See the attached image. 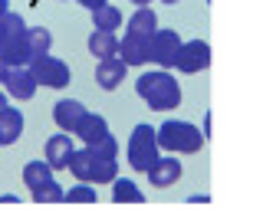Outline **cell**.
Listing matches in <instances>:
<instances>
[{"label":"cell","mask_w":263,"mask_h":210,"mask_svg":"<svg viewBox=\"0 0 263 210\" xmlns=\"http://www.w3.org/2000/svg\"><path fill=\"white\" fill-rule=\"evenodd\" d=\"M53 174H56V171L46 164V158H40V161H27V167H23V184H27L30 191H36V187H43V184L56 181Z\"/></svg>","instance_id":"2e32d148"},{"label":"cell","mask_w":263,"mask_h":210,"mask_svg":"<svg viewBox=\"0 0 263 210\" xmlns=\"http://www.w3.org/2000/svg\"><path fill=\"white\" fill-rule=\"evenodd\" d=\"M161 4H168V7H175V4H178V0H161Z\"/></svg>","instance_id":"836d02e7"},{"label":"cell","mask_w":263,"mask_h":210,"mask_svg":"<svg viewBox=\"0 0 263 210\" xmlns=\"http://www.w3.org/2000/svg\"><path fill=\"white\" fill-rule=\"evenodd\" d=\"M16 200H20L16 194H0V204H16Z\"/></svg>","instance_id":"f1b7e54d"},{"label":"cell","mask_w":263,"mask_h":210,"mask_svg":"<svg viewBox=\"0 0 263 210\" xmlns=\"http://www.w3.org/2000/svg\"><path fill=\"white\" fill-rule=\"evenodd\" d=\"M27 46H30L33 56L49 53V50H53V36H49L46 27H27Z\"/></svg>","instance_id":"44dd1931"},{"label":"cell","mask_w":263,"mask_h":210,"mask_svg":"<svg viewBox=\"0 0 263 210\" xmlns=\"http://www.w3.org/2000/svg\"><path fill=\"white\" fill-rule=\"evenodd\" d=\"M72 132L79 135L82 144H92L96 138H102V135L109 132V122H105V115H99V112H89V109H86V115L79 118V125L72 128Z\"/></svg>","instance_id":"4fadbf2b"},{"label":"cell","mask_w":263,"mask_h":210,"mask_svg":"<svg viewBox=\"0 0 263 210\" xmlns=\"http://www.w3.org/2000/svg\"><path fill=\"white\" fill-rule=\"evenodd\" d=\"M72 151H76V144H72V135L69 132H56L46 138V148H43V158L46 164L53 167V171H63L66 164H69Z\"/></svg>","instance_id":"9c48e42d"},{"label":"cell","mask_w":263,"mask_h":210,"mask_svg":"<svg viewBox=\"0 0 263 210\" xmlns=\"http://www.w3.org/2000/svg\"><path fill=\"white\" fill-rule=\"evenodd\" d=\"M63 200H69V204H96L99 194H96V187H92V181H76V187L66 191Z\"/></svg>","instance_id":"603a6c76"},{"label":"cell","mask_w":263,"mask_h":210,"mask_svg":"<svg viewBox=\"0 0 263 210\" xmlns=\"http://www.w3.org/2000/svg\"><path fill=\"white\" fill-rule=\"evenodd\" d=\"M82 115H86V105H82L79 99H60L53 105V122H56L60 132H72Z\"/></svg>","instance_id":"7c38bea8"},{"label":"cell","mask_w":263,"mask_h":210,"mask_svg":"<svg viewBox=\"0 0 263 210\" xmlns=\"http://www.w3.org/2000/svg\"><path fill=\"white\" fill-rule=\"evenodd\" d=\"M178 50H181V36H178L171 27H158V30L152 33V62H155V66L175 69Z\"/></svg>","instance_id":"8992f818"},{"label":"cell","mask_w":263,"mask_h":210,"mask_svg":"<svg viewBox=\"0 0 263 210\" xmlns=\"http://www.w3.org/2000/svg\"><path fill=\"white\" fill-rule=\"evenodd\" d=\"M128 164H132V171H148V167L155 164V161L161 158V148H158V135H155V125H135L132 128V138H128Z\"/></svg>","instance_id":"3957f363"},{"label":"cell","mask_w":263,"mask_h":210,"mask_svg":"<svg viewBox=\"0 0 263 210\" xmlns=\"http://www.w3.org/2000/svg\"><path fill=\"white\" fill-rule=\"evenodd\" d=\"M128 66L122 62V56H109V59H99L96 66V82L105 89V92H112V89L122 86V79H125Z\"/></svg>","instance_id":"30bf717a"},{"label":"cell","mask_w":263,"mask_h":210,"mask_svg":"<svg viewBox=\"0 0 263 210\" xmlns=\"http://www.w3.org/2000/svg\"><path fill=\"white\" fill-rule=\"evenodd\" d=\"M92 164H96L92 151H89V148H79V151H72V158H69V164H66V171L76 177V181H92Z\"/></svg>","instance_id":"d6986e66"},{"label":"cell","mask_w":263,"mask_h":210,"mask_svg":"<svg viewBox=\"0 0 263 210\" xmlns=\"http://www.w3.org/2000/svg\"><path fill=\"white\" fill-rule=\"evenodd\" d=\"M92 13V27L96 30H119L122 23H125V17H122V10L115 4H102V7H96V10H89Z\"/></svg>","instance_id":"ac0fdd59"},{"label":"cell","mask_w":263,"mask_h":210,"mask_svg":"<svg viewBox=\"0 0 263 210\" xmlns=\"http://www.w3.org/2000/svg\"><path fill=\"white\" fill-rule=\"evenodd\" d=\"M132 4H135V7H148V4H152V0H132Z\"/></svg>","instance_id":"d6a6232c"},{"label":"cell","mask_w":263,"mask_h":210,"mask_svg":"<svg viewBox=\"0 0 263 210\" xmlns=\"http://www.w3.org/2000/svg\"><path fill=\"white\" fill-rule=\"evenodd\" d=\"M145 174L148 184H155V187H171L181 181V158H158Z\"/></svg>","instance_id":"8fae6325"},{"label":"cell","mask_w":263,"mask_h":210,"mask_svg":"<svg viewBox=\"0 0 263 210\" xmlns=\"http://www.w3.org/2000/svg\"><path fill=\"white\" fill-rule=\"evenodd\" d=\"M89 53L96 59H109V56H119V36L112 30H92L89 36Z\"/></svg>","instance_id":"9a60e30c"},{"label":"cell","mask_w":263,"mask_h":210,"mask_svg":"<svg viewBox=\"0 0 263 210\" xmlns=\"http://www.w3.org/2000/svg\"><path fill=\"white\" fill-rule=\"evenodd\" d=\"M115 174H119V158H96V164H92V184H112Z\"/></svg>","instance_id":"7402d4cb"},{"label":"cell","mask_w":263,"mask_h":210,"mask_svg":"<svg viewBox=\"0 0 263 210\" xmlns=\"http://www.w3.org/2000/svg\"><path fill=\"white\" fill-rule=\"evenodd\" d=\"M187 204H211V194H191Z\"/></svg>","instance_id":"4316f807"},{"label":"cell","mask_w":263,"mask_h":210,"mask_svg":"<svg viewBox=\"0 0 263 210\" xmlns=\"http://www.w3.org/2000/svg\"><path fill=\"white\" fill-rule=\"evenodd\" d=\"M0 86H4V92L10 95V99H16V102H30L33 95H36V89H40L27 66H10Z\"/></svg>","instance_id":"ba28073f"},{"label":"cell","mask_w":263,"mask_h":210,"mask_svg":"<svg viewBox=\"0 0 263 210\" xmlns=\"http://www.w3.org/2000/svg\"><path fill=\"white\" fill-rule=\"evenodd\" d=\"M79 7H86V10H96V7H102V4H109V0H76Z\"/></svg>","instance_id":"83f0119b"},{"label":"cell","mask_w":263,"mask_h":210,"mask_svg":"<svg viewBox=\"0 0 263 210\" xmlns=\"http://www.w3.org/2000/svg\"><path fill=\"white\" fill-rule=\"evenodd\" d=\"M20 135H23V112L16 109V105H7V109L0 112V148H4V144H13Z\"/></svg>","instance_id":"5bb4252c"},{"label":"cell","mask_w":263,"mask_h":210,"mask_svg":"<svg viewBox=\"0 0 263 210\" xmlns=\"http://www.w3.org/2000/svg\"><path fill=\"white\" fill-rule=\"evenodd\" d=\"M155 135H158V148L171 151V155H194L204 144V132L197 125L184 122V118H168V122H161L155 128Z\"/></svg>","instance_id":"7a4b0ae2"},{"label":"cell","mask_w":263,"mask_h":210,"mask_svg":"<svg viewBox=\"0 0 263 210\" xmlns=\"http://www.w3.org/2000/svg\"><path fill=\"white\" fill-rule=\"evenodd\" d=\"M33 194V200H36V204H63V187L56 181H49V184H43V187H36V191H30Z\"/></svg>","instance_id":"d4e9b609"},{"label":"cell","mask_w":263,"mask_h":210,"mask_svg":"<svg viewBox=\"0 0 263 210\" xmlns=\"http://www.w3.org/2000/svg\"><path fill=\"white\" fill-rule=\"evenodd\" d=\"M27 69L33 72L36 86H46V89H66L72 82V72L63 59H56L53 53H40L27 62Z\"/></svg>","instance_id":"277c9868"},{"label":"cell","mask_w":263,"mask_h":210,"mask_svg":"<svg viewBox=\"0 0 263 210\" xmlns=\"http://www.w3.org/2000/svg\"><path fill=\"white\" fill-rule=\"evenodd\" d=\"M208 66H211V46L204 43V39H187V43H181L178 59H175L178 72L194 76V72H204Z\"/></svg>","instance_id":"5b68a950"},{"label":"cell","mask_w":263,"mask_h":210,"mask_svg":"<svg viewBox=\"0 0 263 210\" xmlns=\"http://www.w3.org/2000/svg\"><path fill=\"white\" fill-rule=\"evenodd\" d=\"M201 132H204V138H211V132H214V118H211V112H204V122H201Z\"/></svg>","instance_id":"484cf974"},{"label":"cell","mask_w":263,"mask_h":210,"mask_svg":"<svg viewBox=\"0 0 263 210\" xmlns=\"http://www.w3.org/2000/svg\"><path fill=\"white\" fill-rule=\"evenodd\" d=\"M7 105H10V95H7V92H4V86H0V112H4Z\"/></svg>","instance_id":"f546056e"},{"label":"cell","mask_w":263,"mask_h":210,"mask_svg":"<svg viewBox=\"0 0 263 210\" xmlns=\"http://www.w3.org/2000/svg\"><path fill=\"white\" fill-rule=\"evenodd\" d=\"M128 30H135V33H155V30H158V17H155L152 4H148V7H138V10L132 13Z\"/></svg>","instance_id":"ffe728a7"},{"label":"cell","mask_w":263,"mask_h":210,"mask_svg":"<svg viewBox=\"0 0 263 210\" xmlns=\"http://www.w3.org/2000/svg\"><path fill=\"white\" fill-rule=\"evenodd\" d=\"M7 10H10V0H0V17H4Z\"/></svg>","instance_id":"4dcf8cb0"},{"label":"cell","mask_w":263,"mask_h":210,"mask_svg":"<svg viewBox=\"0 0 263 210\" xmlns=\"http://www.w3.org/2000/svg\"><path fill=\"white\" fill-rule=\"evenodd\" d=\"M89 151H92L96 158H119V141H115L112 132H105L102 138H96L92 144H86Z\"/></svg>","instance_id":"cb8c5ba5"},{"label":"cell","mask_w":263,"mask_h":210,"mask_svg":"<svg viewBox=\"0 0 263 210\" xmlns=\"http://www.w3.org/2000/svg\"><path fill=\"white\" fill-rule=\"evenodd\" d=\"M135 92L145 99L152 112H171L181 105V86L171 76V69H148L135 79Z\"/></svg>","instance_id":"6da1fadb"},{"label":"cell","mask_w":263,"mask_h":210,"mask_svg":"<svg viewBox=\"0 0 263 210\" xmlns=\"http://www.w3.org/2000/svg\"><path fill=\"white\" fill-rule=\"evenodd\" d=\"M7 69H10V66H4V62H0V82H4V76H7Z\"/></svg>","instance_id":"1f68e13d"},{"label":"cell","mask_w":263,"mask_h":210,"mask_svg":"<svg viewBox=\"0 0 263 210\" xmlns=\"http://www.w3.org/2000/svg\"><path fill=\"white\" fill-rule=\"evenodd\" d=\"M112 200H115V204H142L145 194H142V187H138L132 177H119V174H115V181H112Z\"/></svg>","instance_id":"e0dca14e"},{"label":"cell","mask_w":263,"mask_h":210,"mask_svg":"<svg viewBox=\"0 0 263 210\" xmlns=\"http://www.w3.org/2000/svg\"><path fill=\"white\" fill-rule=\"evenodd\" d=\"M119 56H122L125 66H145V62H152V33H135V30H128V33L119 39Z\"/></svg>","instance_id":"52a82bcc"}]
</instances>
